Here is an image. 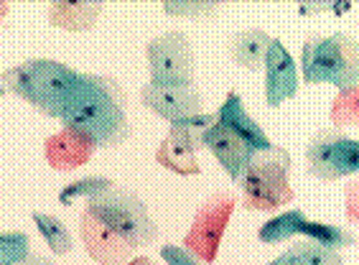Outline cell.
<instances>
[{
    "instance_id": "1",
    "label": "cell",
    "mask_w": 359,
    "mask_h": 265,
    "mask_svg": "<svg viewBox=\"0 0 359 265\" xmlns=\"http://www.w3.org/2000/svg\"><path fill=\"white\" fill-rule=\"evenodd\" d=\"M62 123L64 128L87 135L95 148H118L128 143L133 125L128 120V95L123 84L107 74L82 72Z\"/></svg>"
},
{
    "instance_id": "2",
    "label": "cell",
    "mask_w": 359,
    "mask_h": 265,
    "mask_svg": "<svg viewBox=\"0 0 359 265\" xmlns=\"http://www.w3.org/2000/svg\"><path fill=\"white\" fill-rule=\"evenodd\" d=\"M82 72L72 69L67 64L54 59H28L13 69L3 72V92L15 95L23 102L46 115L62 120L64 110L69 105Z\"/></svg>"
},
{
    "instance_id": "3",
    "label": "cell",
    "mask_w": 359,
    "mask_h": 265,
    "mask_svg": "<svg viewBox=\"0 0 359 265\" xmlns=\"http://www.w3.org/2000/svg\"><path fill=\"white\" fill-rule=\"evenodd\" d=\"M304 84H332L337 92L359 87V41L346 34L309 36L301 51Z\"/></svg>"
},
{
    "instance_id": "4",
    "label": "cell",
    "mask_w": 359,
    "mask_h": 265,
    "mask_svg": "<svg viewBox=\"0 0 359 265\" xmlns=\"http://www.w3.org/2000/svg\"><path fill=\"white\" fill-rule=\"evenodd\" d=\"M290 163L293 158L283 146L252 156L237 182L242 189V207L252 212H276L278 207L293 202L296 191L288 184Z\"/></svg>"
},
{
    "instance_id": "5",
    "label": "cell",
    "mask_w": 359,
    "mask_h": 265,
    "mask_svg": "<svg viewBox=\"0 0 359 265\" xmlns=\"http://www.w3.org/2000/svg\"><path fill=\"white\" fill-rule=\"evenodd\" d=\"M84 210L92 212L97 219H102L112 232H118L120 238L128 240L135 247L153 245L161 238L158 224L153 222L145 202L128 186L115 184L102 194L87 199Z\"/></svg>"
},
{
    "instance_id": "6",
    "label": "cell",
    "mask_w": 359,
    "mask_h": 265,
    "mask_svg": "<svg viewBox=\"0 0 359 265\" xmlns=\"http://www.w3.org/2000/svg\"><path fill=\"white\" fill-rule=\"evenodd\" d=\"M151 84L163 87H194L196 54L184 31H166L145 46Z\"/></svg>"
},
{
    "instance_id": "7",
    "label": "cell",
    "mask_w": 359,
    "mask_h": 265,
    "mask_svg": "<svg viewBox=\"0 0 359 265\" xmlns=\"http://www.w3.org/2000/svg\"><path fill=\"white\" fill-rule=\"evenodd\" d=\"M306 168L313 179L326 184L359 174V140L337 128L318 130L306 146Z\"/></svg>"
},
{
    "instance_id": "8",
    "label": "cell",
    "mask_w": 359,
    "mask_h": 265,
    "mask_svg": "<svg viewBox=\"0 0 359 265\" xmlns=\"http://www.w3.org/2000/svg\"><path fill=\"white\" fill-rule=\"evenodd\" d=\"M237 207V196L232 191H217L201 204L196 215H194L191 230L187 232L184 238V247L191 250L196 258H201L207 265H212L219 255V245L224 232H227V224L235 215Z\"/></svg>"
},
{
    "instance_id": "9",
    "label": "cell",
    "mask_w": 359,
    "mask_h": 265,
    "mask_svg": "<svg viewBox=\"0 0 359 265\" xmlns=\"http://www.w3.org/2000/svg\"><path fill=\"white\" fill-rule=\"evenodd\" d=\"M79 240H82L84 250L95 260L97 265H125L135 255V245L123 240L118 232H112L102 219H97L92 212L82 210L79 215Z\"/></svg>"
},
{
    "instance_id": "10",
    "label": "cell",
    "mask_w": 359,
    "mask_h": 265,
    "mask_svg": "<svg viewBox=\"0 0 359 265\" xmlns=\"http://www.w3.org/2000/svg\"><path fill=\"white\" fill-rule=\"evenodd\" d=\"M140 105L156 112L158 118L176 123V120L201 115L204 95L194 87H163V84H145L140 90Z\"/></svg>"
},
{
    "instance_id": "11",
    "label": "cell",
    "mask_w": 359,
    "mask_h": 265,
    "mask_svg": "<svg viewBox=\"0 0 359 265\" xmlns=\"http://www.w3.org/2000/svg\"><path fill=\"white\" fill-rule=\"evenodd\" d=\"M298 95V67L280 39H273L265 59V102L268 107H280Z\"/></svg>"
},
{
    "instance_id": "12",
    "label": "cell",
    "mask_w": 359,
    "mask_h": 265,
    "mask_svg": "<svg viewBox=\"0 0 359 265\" xmlns=\"http://www.w3.org/2000/svg\"><path fill=\"white\" fill-rule=\"evenodd\" d=\"M204 148L215 156L217 163L227 171V176L235 184L240 182L245 166H248L250 161H252V156L257 154L248 140H242L237 132H232L227 125H222L219 120L204 132Z\"/></svg>"
},
{
    "instance_id": "13",
    "label": "cell",
    "mask_w": 359,
    "mask_h": 265,
    "mask_svg": "<svg viewBox=\"0 0 359 265\" xmlns=\"http://www.w3.org/2000/svg\"><path fill=\"white\" fill-rule=\"evenodd\" d=\"M95 151V143L72 128H62L59 132L48 135L43 143V154L54 171H74V168L84 166L92 161Z\"/></svg>"
},
{
    "instance_id": "14",
    "label": "cell",
    "mask_w": 359,
    "mask_h": 265,
    "mask_svg": "<svg viewBox=\"0 0 359 265\" xmlns=\"http://www.w3.org/2000/svg\"><path fill=\"white\" fill-rule=\"evenodd\" d=\"M156 161L179 176H196L201 171L199 161H196V148H194L189 132L179 123H168V132L156 151Z\"/></svg>"
},
{
    "instance_id": "15",
    "label": "cell",
    "mask_w": 359,
    "mask_h": 265,
    "mask_svg": "<svg viewBox=\"0 0 359 265\" xmlns=\"http://www.w3.org/2000/svg\"><path fill=\"white\" fill-rule=\"evenodd\" d=\"M217 120H219L222 125H227L232 132H237L242 140H248L257 154L273 148V143H270V138L265 135L263 128L257 125L255 120L248 115V110H245V105H242V97L237 95V92H229L227 95L224 105H222L219 112H217Z\"/></svg>"
},
{
    "instance_id": "16",
    "label": "cell",
    "mask_w": 359,
    "mask_h": 265,
    "mask_svg": "<svg viewBox=\"0 0 359 265\" xmlns=\"http://www.w3.org/2000/svg\"><path fill=\"white\" fill-rule=\"evenodd\" d=\"M270 43H273V39L265 34L263 28H248V31H240L229 39V56L242 69H265Z\"/></svg>"
},
{
    "instance_id": "17",
    "label": "cell",
    "mask_w": 359,
    "mask_h": 265,
    "mask_svg": "<svg viewBox=\"0 0 359 265\" xmlns=\"http://www.w3.org/2000/svg\"><path fill=\"white\" fill-rule=\"evenodd\" d=\"M102 11V3H54L48 6V23L72 34H82L95 28Z\"/></svg>"
},
{
    "instance_id": "18",
    "label": "cell",
    "mask_w": 359,
    "mask_h": 265,
    "mask_svg": "<svg viewBox=\"0 0 359 265\" xmlns=\"http://www.w3.org/2000/svg\"><path fill=\"white\" fill-rule=\"evenodd\" d=\"M309 222H311V219L301 210H288V212H283V215L270 217L268 222L260 227L257 238L265 245H280V243H285V240H293L296 235H306Z\"/></svg>"
},
{
    "instance_id": "19",
    "label": "cell",
    "mask_w": 359,
    "mask_h": 265,
    "mask_svg": "<svg viewBox=\"0 0 359 265\" xmlns=\"http://www.w3.org/2000/svg\"><path fill=\"white\" fill-rule=\"evenodd\" d=\"M265 265H344V258L339 250H329L324 245L309 240L304 245H290L288 250Z\"/></svg>"
},
{
    "instance_id": "20",
    "label": "cell",
    "mask_w": 359,
    "mask_h": 265,
    "mask_svg": "<svg viewBox=\"0 0 359 265\" xmlns=\"http://www.w3.org/2000/svg\"><path fill=\"white\" fill-rule=\"evenodd\" d=\"M34 222L54 255H69L72 247H74V238H72L69 227H67L59 217L43 215V212H34Z\"/></svg>"
},
{
    "instance_id": "21",
    "label": "cell",
    "mask_w": 359,
    "mask_h": 265,
    "mask_svg": "<svg viewBox=\"0 0 359 265\" xmlns=\"http://www.w3.org/2000/svg\"><path fill=\"white\" fill-rule=\"evenodd\" d=\"M329 118H332V125L337 130H341V128H359V87L337 92V97L332 100Z\"/></svg>"
},
{
    "instance_id": "22",
    "label": "cell",
    "mask_w": 359,
    "mask_h": 265,
    "mask_svg": "<svg viewBox=\"0 0 359 265\" xmlns=\"http://www.w3.org/2000/svg\"><path fill=\"white\" fill-rule=\"evenodd\" d=\"M110 186H115V182L107 179V176H84V179H76V182L67 184V186L59 191V202H62L64 207H69L76 199H92V196L107 191Z\"/></svg>"
},
{
    "instance_id": "23",
    "label": "cell",
    "mask_w": 359,
    "mask_h": 265,
    "mask_svg": "<svg viewBox=\"0 0 359 265\" xmlns=\"http://www.w3.org/2000/svg\"><path fill=\"white\" fill-rule=\"evenodd\" d=\"M304 238H309L311 243H318L329 247V250H344L349 245L357 243L352 232L341 230V227H334V224H326V222H309V230H306Z\"/></svg>"
},
{
    "instance_id": "24",
    "label": "cell",
    "mask_w": 359,
    "mask_h": 265,
    "mask_svg": "<svg viewBox=\"0 0 359 265\" xmlns=\"http://www.w3.org/2000/svg\"><path fill=\"white\" fill-rule=\"evenodd\" d=\"M31 255V240L26 232L0 235V265H21Z\"/></svg>"
},
{
    "instance_id": "25",
    "label": "cell",
    "mask_w": 359,
    "mask_h": 265,
    "mask_svg": "<svg viewBox=\"0 0 359 265\" xmlns=\"http://www.w3.org/2000/svg\"><path fill=\"white\" fill-rule=\"evenodd\" d=\"M184 130L189 132V138H191L194 148H196V154L204 151V132L217 123V115H191V118H184V120H176Z\"/></svg>"
},
{
    "instance_id": "26",
    "label": "cell",
    "mask_w": 359,
    "mask_h": 265,
    "mask_svg": "<svg viewBox=\"0 0 359 265\" xmlns=\"http://www.w3.org/2000/svg\"><path fill=\"white\" fill-rule=\"evenodd\" d=\"M161 258L168 265H207L201 258H196L191 250H187L184 245H163L161 247Z\"/></svg>"
},
{
    "instance_id": "27",
    "label": "cell",
    "mask_w": 359,
    "mask_h": 265,
    "mask_svg": "<svg viewBox=\"0 0 359 265\" xmlns=\"http://www.w3.org/2000/svg\"><path fill=\"white\" fill-rule=\"evenodd\" d=\"M344 215L349 224H359V179L344 186Z\"/></svg>"
},
{
    "instance_id": "28",
    "label": "cell",
    "mask_w": 359,
    "mask_h": 265,
    "mask_svg": "<svg viewBox=\"0 0 359 265\" xmlns=\"http://www.w3.org/2000/svg\"><path fill=\"white\" fill-rule=\"evenodd\" d=\"M163 11H166L168 15H201V13L217 11V6H212V3H196V6H181V3L173 6V3H166Z\"/></svg>"
},
{
    "instance_id": "29",
    "label": "cell",
    "mask_w": 359,
    "mask_h": 265,
    "mask_svg": "<svg viewBox=\"0 0 359 265\" xmlns=\"http://www.w3.org/2000/svg\"><path fill=\"white\" fill-rule=\"evenodd\" d=\"M21 265H56V263H54V258H46L41 252H31Z\"/></svg>"
},
{
    "instance_id": "30",
    "label": "cell",
    "mask_w": 359,
    "mask_h": 265,
    "mask_svg": "<svg viewBox=\"0 0 359 265\" xmlns=\"http://www.w3.org/2000/svg\"><path fill=\"white\" fill-rule=\"evenodd\" d=\"M125 265H153V260L151 258H145V255H140V258H133V260H128Z\"/></svg>"
}]
</instances>
